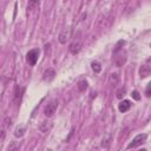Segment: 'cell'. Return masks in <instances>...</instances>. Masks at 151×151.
<instances>
[{
    "instance_id": "10",
    "label": "cell",
    "mask_w": 151,
    "mask_h": 151,
    "mask_svg": "<svg viewBox=\"0 0 151 151\" xmlns=\"http://www.w3.org/2000/svg\"><path fill=\"white\" fill-rule=\"evenodd\" d=\"M54 76H55V71L53 70V68H47L45 72H44V80H47V81H50V80H52L53 78H54Z\"/></svg>"
},
{
    "instance_id": "2",
    "label": "cell",
    "mask_w": 151,
    "mask_h": 151,
    "mask_svg": "<svg viewBox=\"0 0 151 151\" xmlns=\"http://www.w3.org/2000/svg\"><path fill=\"white\" fill-rule=\"evenodd\" d=\"M126 59H127V57H126L125 51L119 50V51L114 52V59H113V61H114L116 66H118V67L123 66V65L126 63Z\"/></svg>"
},
{
    "instance_id": "7",
    "label": "cell",
    "mask_w": 151,
    "mask_h": 151,
    "mask_svg": "<svg viewBox=\"0 0 151 151\" xmlns=\"http://www.w3.org/2000/svg\"><path fill=\"white\" fill-rule=\"evenodd\" d=\"M130 107H131V101L127 100V99L120 101L119 105H118V110H119L120 112H126V111L130 110Z\"/></svg>"
},
{
    "instance_id": "15",
    "label": "cell",
    "mask_w": 151,
    "mask_h": 151,
    "mask_svg": "<svg viewBox=\"0 0 151 151\" xmlns=\"http://www.w3.org/2000/svg\"><path fill=\"white\" fill-rule=\"evenodd\" d=\"M86 88H87V81H86V80H80V81L78 83V90H79L80 92H84Z\"/></svg>"
},
{
    "instance_id": "12",
    "label": "cell",
    "mask_w": 151,
    "mask_h": 151,
    "mask_svg": "<svg viewBox=\"0 0 151 151\" xmlns=\"http://www.w3.org/2000/svg\"><path fill=\"white\" fill-rule=\"evenodd\" d=\"M118 81H119V76H118V73H112V74L110 76V84H111L112 86H114Z\"/></svg>"
},
{
    "instance_id": "11",
    "label": "cell",
    "mask_w": 151,
    "mask_h": 151,
    "mask_svg": "<svg viewBox=\"0 0 151 151\" xmlns=\"http://www.w3.org/2000/svg\"><path fill=\"white\" fill-rule=\"evenodd\" d=\"M68 38H70V32H68V31H66V29H64V31L59 34V37H58V39H59V42H60V44H66V42H67V40H68Z\"/></svg>"
},
{
    "instance_id": "21",
    "label": "cell",
    "mask_w": 151,
    "mask_h": 151,
    "mask_svg": "<svg viewBox=\"0 0 151 151\" xmlns=\"http://www.w3.org/2000/svg\"><path fill=\"white\" fill-rule=\"evenodd\" d=\"M5 139V130H1V138H0V142H4Z\"/></svg>"
},
{
    "instance_id": "9",
    "label": "cell",
    "mask_w": 151,
    "mask_h": 151,
    "mask_svg": "<svg viewBox=\"0 0 151 151\" xmlns=\"http://www.w3.org/2000/svg\"><path fill=\"white\" fill-rule=\"evenodd\" d=\"M139 74H140V78H146L151 74V67L147 66V65H143L140 68H139Z\"/></svg>"
},
{
    "instance_id": "3",
    "label": "cell",
    "mask_w": 151,
    "mask_h": 151,
    "mask_svg": "<svg viewBox=\"0 0 151 151\" xmlns=\"http://www.w3.org/2000/svg\"><path fill=\"white\" fill-rule=\"evenodd\" d=\"M146 134L145 133H140V134H137L133 139H132V142L127 145V149H134V147H138V146H140L143 143H145V140H146Z\"/></svg>"
},
{
    "instance_id": "20",
    "label": "cell",
    "mask_w": 151,
    "mask_h": 151,
    "mask_svg": "<svg viewBox=\"0 0 151 151\" xmlns=\"http://www.w3.org/2000/svg\"><path fill=\"white\" fill-rule=\"evenodd\" d=\"M5 125H6V126L11 125V118H8V117H7V118L5 119Z\"/></svg>"
},
{
    "instance_id": "19",
    "label": "cell",
    "mask_w": 151,
    "mask_h": 151,
    "mask_svg": "<svg viewBox=\"0 0 151 151\" xmlns=\"http://www.w3.org/2000/svg\"><path fill=\"white\" fill-rule=\"evenodd\" d=\"M131 96H132V98L134 99V100H139L140 99V96H139V92L138 91H132V93H131Z\"/></svg>"
},
{
    "instance_id": "4",
    "label": "cell",
    "mask_w": 151,
    "mask_h": 151,
    "mask_svg": "<svg viewBox=\"0 0 151 151\" xmlns=\"http://www.w3.org/2000/svg\"><path fill=\"white\" fill-rule=\"evenodd\" d=\"M57 107H58V100H57V99L51 100V101L45 106V109H44V114H45L46 117H51V116L55 112Z\"/></svg>"
},
{
    "instance_id": "18",
    "label": "cell",
    "mask_w": 151,
    "mask_h": 151,
    "mask_svg": "<svg viewBox=\"0 0 151 151\" xmlns=\"http://www.w3.org/2000/svg\"><path fill=\"white\" fill-rule=\"evenodd\" d=\"M145 96L146 97H151V83H149L146 85V88H145Z\"/></svg>"
},
{
    "instance_id": "1",
    "label": "cell",
    "mask_w": 151,
    "mask_h": 151,
    "mask_svg": "<svg viewBox=\"0 0 151 151\" xmlns=\"http://www.w3.org/2000/svg\"><path fill=\"white\" fill-rule=\"evenodd\" d=\"M39 54H40V51H39L38 48H33V50L28 51L27 54H26V60H27V63H28L31 66H34V65L37 64V61H38Z\"/></svg>"
},
{
    "instance_id": "13",
    "label": "cell",
    "mask_w": 151,
    "mask_h": 151,
    "mask_svg": "<svg viewBox=\"0 0 151 151\" xmlns=\"http://www.w3.org/2000/svg\"><path fill=\"white\" fill-rule=\"evenodd\" d=\"M91 66H92V70H93L96 73H99V72L101 71V65H100L99 61H92Z\"/></svg>"
},
{
    "instance_id": "22",
    "label": "cell",
    "mask_w": 151,
    "mask_h": 151,
    "mask_svg": "<svg viewBox=\"0 0 151 151\" xmlns=\"http://www.w3.org/2000/svg\"><path fill=\"white\" fill-rule=\"evenodd\" d=\"M150 61H151V59H150Z\"/></svg>"
},
{
    "instance_id": "16",
    "label": "cell",
    "mask_w": 151,
    "mask_h": 151,
    "mask_svg": "<svg viewBox=\"0 0 151 151\" xmlns=\"http://www.w3.org/2000/svg\"><path fill=\"white\" fill-rule=\"evenodd\" d=\"M38 4H39V0H28L27 9H28V11H32L35 6H38Z\"/></svg>"
},
{
    "instance_id": "6",
    "label": "cell",
    "mask_w": 151,
    "mask_h": 151,
    "mask_svg": "<svg viewBox=\"0 0 151 151\" xmlns=\"http://www.w3.org/2000/svg\"><path fill=\"white\" fill-rule=\"evenodd\" d=\"M81 40L80 39H74L73 41H72V44L70 45V52L72 53V54H77V53H79V51L81 50Z\"/></svg>"
},
{
    "instance_id": "14",
    "label": "cell",
    "mask_w": 151,
    "mask_h": 151,
    "mask_svg": "<svg viewBox=\"0 0 151 151\" xmlns=\"http://www.w3.org/2000/svg\"><path fill=\"white\" fill-rule=\"evenodd\" d=\"M125 93H126V88L125 87H119L118 90H117V92H116V97L118 98V99H122L124 96H125Z\"/></svg>"
},
{
    "instance_id": "5",
    "label": "cell",
    "mask_w": 151,
    "mask_h": 151,
    "mask_svg": "<svg viewBox=\"0 0 151 151\" xmlns=\"http://www.w3.org/2000/svg\"><path fill=\"white\" fill-rule=\"evenodd\" d=\"M22 93H24V87L20 86V85H17L15 90H14V96H13V101H14L15 105H19V103L21 101Z\"/></svg>"
},
{
    "instance_id": "8",
    "label": "cell",
    "mask_w": 151,
    "mask_h": 151,
    "mask_svg": "<svg viewBox=\"0 0 151 151\" xmlns=\"http://www.w3.org/2000/svg\"><path fill=\"white\" fill-rule=\"evenodd\" d=\"M52 126H53V124H52V122H50V120H46V122H42L41 124H40V126H39V130L42 132V133H47L51 129H52Z\"/></svg>"
},
{
    "instance_id": "17",
    "label": "cell",
    "mask_w": 151,
    "mask_h": 151,
    "mask_svg": "<svg viewBox=\"0 0 151 151\" xmlns=\"http://www.w3.org/2000/svg\"><path fill=\"white\" fill-rule=\"evenodd\" d=\"M24 133H25V129H24V127H20V129H17V130H15V133H14V134H15L17 137H22Z\"/></svg>"
}]
</instances>
